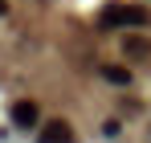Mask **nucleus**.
Segmentation results:
<instances>
[{"mask_svg":"<svg viewBox=\"0 0 151 143\" xmlns=\"http://www.w3.org/2000/svg\"><path fill=\"white\" fill-rule=\"evenodd\" d=\"M143 8L139 4H106L102 8V25H110V29H135V25H143Z\"/></svg>","mask_w":151,"mask_h":143,"instance_id":"obj_1","label":"nucleus"},{"mask_svg":"<svg viewBox=\"0 0 151 143\" xmlns=\"http://www.w3.org/2000/svg\"><path fill=\"white\" fill-rule=\"evenodd\" d=\"M37 143H74V127L65 119H53L41 127V135H37Z\"/></svg>","mask_w":151,"mask_h":143,"instance_id":"obj_2","label":"nucleus"},{"mask_svg":"<svg viewBox=\"0 0 151 143\" xmlns=\"http://www.w3.org/2000/svg\"><path fill=\"white\" fill-rule=\"evenodd\" d=\"M37 123H41V110H37L33 102H12V127L29 131V127H37Z\"/></svg>","mask_w":151,"mask_h":143,"instance_id":"obj_3","label":"nucleus"},{"mask_svg":"<svg viewBox=\"0 0 151 143\" xmlns=\"http://www.w3.org/2000/svg\"><path fill=\"white\" fill-rule=\"evenodd\" d=\"M98 74L110 82V86H127V82H131V74H127L123 66H98Z\"/></svg>","mask_w":151,"mask_h":143,"instance_id":"obj_4","label":"nucleus"},{"mask_svg":"<svg viewBox=\"0 0 151 143\" xmlns=\"http://www.w3.org/2000/svg\"><path fill=\"white\" fill-rule=\"evenodd\" d=\"M127 53H131V57H147L151 41H147V37H127Z\"/></svg>","mask_w":151,"mask_h":143,"instance_id":"obj_5","label":"nucleus"},{"mask_svg":"<svg viewBox=\"0 0 151 143\" xmlns=\"http://www.w3.org/2000/svg\"><path fill=\"white\" fill-rule=\"evenodd\" d=\"M4 12H8V0H0V17H4Z\"/></svg>","mask_w":151,"mask_h":143,"instance_id":"obj_6","label":"nucleus"}]
</instances>
